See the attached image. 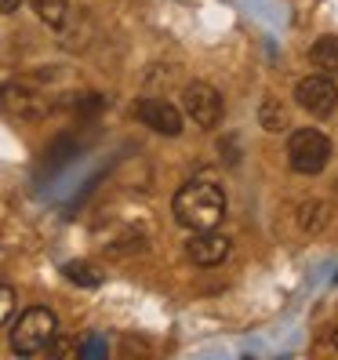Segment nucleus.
Returning a JSON list of instances; mask_svg holds the SVG:
<instances>
[{
    "label": "nucleus",
    "instance_id": "10",
    "mask_svg": "<svg viewBox=\"0 0 338 360\" xmlns=\"http://www.w3.org/2000/svg\"><path fill=\"white\" fill-rule=\"evenodd\" d=\"M327 219H331V207H327L324 200H306V204L299 207V226H302L306 233H320V229L327 226Z\"/></svg>",
    "mask_w": 338,
    "mask_h": 360
},
{
    "label": "nucleus",
    "instance_id": "5",
    "mask_svg": "<svg viewBox=\"0 0 338 360\" xmlns=\"http://www.w3.org/2000/svg\"><path fill=\"white\" fill-rule=\"evenodd\" d=\"M294 98H299L302 110H309L313 117H331L338 110V88H334V77H306L299 80V88H294Z\"/></svg>",
    "mask_w": 338,
    "mask_h": 360
},
{
    "label": "nucleus",
    "instance_id": "16",
    "mask_svg": "<svg viewBox=\"0 0 338 360\" xmlns=\"http://www.w3.org/2000/svg\"><path fill=\"white\" fill-rule=\"evenodd\" d=\"M95 353H102V342H88V346H84V356H95Z\"/></svg>",
    "mask_w": 338,
    "mask_h": 360
},
{
    "label": "nucleus",
    "instance_id": "6",
    "mask_svg": "<svg viewBox=\"0 0 338 360\" xmlns=\"http://www.w3.org/2000/svg\"><path fill=\"white\" fill-rule=\"evenodd\" d=\"M135 117L145 124V128H153V131H160L167 139L182 135V113L175 110L171 102H164V98H142L135 105Z\"/></svg>",
    "mask_w": 338,
    "mask_h": 360
},
{
    "label": "nucleus",
    "instance_id": "14",
    "mask_svg": "<svg viewBox=\"0 0 338 360\" xmlns=\"http://www.w3.org/2000/svg\"><path fill=\"white\" fill-rule=\"evenodd\" d=\"M11 309H15V291L8 284H0V324L11 316Z\"/></svg>",
    "mask_w": 338,
    "mask_h": 360
},
{
    "label": "nucleus",
    "instance_id": "7",
    "mask_svg": "<svg viewBox=\"0 0 338 360\" xmlns=\"http://www.w3.org/2000/svg\"><path fill=\"white\" fill-rule=\"evenodd\" d=\"M0 113L11 120H37V117H44V98L22 88V84H4L0 88Z\"/></svg>",
    "mask_w": 338,
    "mask_h": 360
},
{
    "label": "nucleus",
    "instance_id": "15",
    "mask_svg": "<svg viewBox=\"0 0 338 360\" xmlns=\"http://www.w3.org/2000/svg\"><path fill=\"white\" fill-rule=\"evenodd\" d=\"M18 4H22V0H0V11L11 15V11H18Z\"/></svg>",
    "mask_w": 338,
    "mask_h": 360
},
{
    "label": "nucleus",
    "instance_id": "3",
    "mask_svg": "<svg viewBox=\"0 0 338 360\" xmlns=\"http://www.w3.org/2000/svg\"><path fill=\"white\" fill-rule=\"evenodd\" d=\"M331 160V142L324 131H316V128H302V131H294L291 142H287V164H291V172H299V175H320L324 167Z\"/></svg>",
    "mask_w": 338,
    "mask_h": 360
},
{
    "label": "nucleus",
    "instance_id": "2",
    "mask_svg": "<svg viewBox=\"0 0 338 360\" xmlns=\"http://www.w3.org/2000/svg\"><path fill=\"white\" fill-rule=\"evenodd\" d=\"M55 335H58L55 313L44 309V306H33V309H26L22 316H18V324L11 331V349L18 356H37L55 342Z\"/></svg>",
    "mask_w": 338,
    "mask_h": 360
},
{
    "label": "nucleus",
    "instance_id": "9",
    "mask_svg": "<svg viewBox=\"0 0 338 360\" xmlns=\"http://www.w3.org/2000/svg\"><path fill=\"white\" fill-rule=\"evenodd\" d=\"M309 62L324 77H338V37H320L309 48Z\"/></svg>",
    "mask_w": 338,
    "mask_h": 360
},
{
    "label": "nucleus",
    "instance_id": "11",
    "mask_svg": "<svg viewBox=\"0 0 338 360\" xmlns=\"http://www.w3.org/2000/svg\"><path fill=\"white\" fill-rule=\"evenodd\" d=\"M259 124L266 131H284L287 128V110L280 105V98H262V105H259Z\"/></svg>",
    "mask_w": 338,
    "mask_h": 360
},
{
    "label": "nucleus",
    "instance_id": "4",
    "mask_svg": "<svg viewBox=\"0 0 338 360\" xmlns=\"http://www.w3.org/2000/svg\"><path fill=\"white\" fill-rule=\"evenodd\" d=\"M182 105H186L189 120H193L197 128H204V131H215L219 124H222V117H226L222 95L211 88V84H200V80H193V84L182 91Z\"/></svg>",
    "mask_w": 338,
    "mask_h": 360
},
{
    "label": "nucleus",
    "instance_id": "12",
    "mask_svg": "<svg viewBox=\"0 0 338 360\" xmlns=\"http://www.w3.org/2000/svg\"><path fill=\"white\" fill-rule=\"evenodd\" d=\"M30 4L37 8V15L44 18L48 26H66V15H70V4L66 0H30Z\"/></svg>",
    "mask_w": 338,
    "mask_h": 360
},
{
    "label": "nucleus",
    "instance_id": "13",
    "mask_svg": "<svg viewBox=\"0 0 338 360\" xmlns=\"http://www.w3.org/2000/svg\"><path fill=\"white\" fill-rule=\"evenodd\" d=\"M66 277L77 281V284H88V288H95V284L102 281V277H98V269L88 266V262H70V266H66Z\"/></svg>",
    "mask_w": 338,
    "mask_h": 360
},
{
    "label": "nucleus",
    "instance_id": "18",
    "mask_svg": "<svg viewBox=\"0 0 338 360\" xmlns=\"http://www.w3.org/2000/svg\"><path fill=\"white\" fill-rule=\"evenodd\" d=\"M334 284H338V277H334Z\"/></svg>",
    "mask_w": 338,
    "mask_h": 360
},
{
    "label": "nucleus",
    "instance_id": "8",
    "mask_svg": "<svg viewBox=\"0 0 338 360\" xmlns=\"http://www.w3.org/2000/svg\"><path fill=\"white\" fill-rule=\"evenodd\" d=\"M186 255L197 266H219L229 255V237H222L215 229H193V237L186 244Z\"/></svg>",
    "mask_w": 338,
    "mask_h": 360
},
{
    "label": "nucleus",
    "instance_id": "1",
    "mask_svg": "<svg viewBox=\"0 0 338 360\" xmlns=\"http://www.w3.org/2000/svg\"><path fill=\"white\" fill-rule=\"evenodd\" d=\"M175 219L186 229H211L226 215V193L215 182H186L175 193Z\"/></svg>",
    "mask_w": 338,
    "mask_h": 360
},
{
    "label": "nucleus",
    "instance_id": "17",
    "mask_svg": "<svg viewBox=\"0 0 338 360\" xmlns=\"http://www.w3.org/2000/svg\"><path fill=\"white\" fill-rule=\"evenodd\" d=\"M334 346H338V331H334Z\"/></svg>",
    "mask_w": 338,
    "mask_h": 360
}]
</instances>
